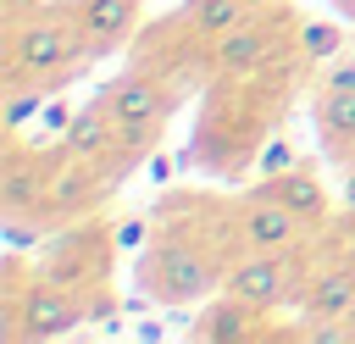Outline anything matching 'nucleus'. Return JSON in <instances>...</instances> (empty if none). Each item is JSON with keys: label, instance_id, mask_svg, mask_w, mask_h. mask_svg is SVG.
Segmentation results:
<instances>
[{"label": "nucleus", "instance_id": "1", "mask_svg": "<svg viewBox=\"0 0 355 344\" xmlns=\"http://www.w3.org/2000/svg\"><path fill=\"white\" fill-rule=\"evenodd\" d=\"M239 255H244L239 205L211 194H166L139 261V283L155 305H194L227 283V266Z\"/></svg>", "mask_w": 355, "mask_h": 344}, {"label": "nucleus", "instance_id": "2", "mask_svg": "<svg viewBox=\"0 0 355 344\" xmlns=\"http://www.w3.org/2000/svg\"><path fill=\"white\" fill-rule=\"evenodd\" d=\"M300 67H311V61L294 50L277 67H261V72H244V78H211L205 105H200V128H194V161L216 178L250 172L261 144L272 139L283 105H288Z\"/></svg>", "mask_w": 355, "mask_h": 344}, {"label": "nucleus", "instance_id": "3", "mask_svg": "<svg viewBox=\"0 0 355 344\" xmlns=\"http://www.w3.org/2000/svg\"><path fill=\"white\" fill-rule=\"evenodd\" d=\"M89 61L67 0H0V83H39L55 94Z\"/></svg>", "mask_w": 355, "mask_h": 344}, {"label": "nucleus", "instance_id": "4", "mask_svg": "<svg viewBox=\"0 0 355 344\" xmlns=\"http://www.w3.org/2000/svg\"><path fill=\"white\" fill-rule=\"evenodd\" d=\"M116 233H111V222H100V211L94 216H78V222H61V233L44 244V255H39V272L44 277H55V283H67L83 305H89V316H111L116 311V294H111V266H116Z\"/></svg>", "mask_w": 355, "mask_h": 344}, {"label": "nucleus", "instance_id": "5", "mask_svg": "<svg viewBox=\"0 0 355 344\" xmlns=\"http://www.w3.org/2000/svg\"><path fill=\"white\" fill-rule=\"evenodd\" d=\"M100 100L111 105V117H116V128H122V161H128V166H139L144 155H155V139H161L166 117L178 111L183 89H178V83H166L161 72H150V67L128 61V72H122V78H111V83L100 89Z\"/></svg>", "mask_w": 355, "mask_h": 344}, {"label": "nucleus", "instance_id": "6", "mask_svg": "<svg viewBox=\"0 0 355 344\" xmlns=\"http://www.w3.org/2000/svg\"><path fill=\"white\" fill-rule=\"evenodd\" d=\"M67 144H44V139H28V133H6L0 144V211L11 222H44V194H50V178L61 166Z\"/></svg>", "mask_w": 355, "mask_h": 344}, {"label": "nucleus", "instance_id": "7", "mask_svg": "<svg viewBox=\"0 0 355 344\" xmlns=\"http://www.w3.org/2000/svg\"><path fill=\"white\" fill-rule=\"evenodd\" d=\"M305 283H311V255L305 250H244L233 266H227V294L261 305V311H283L305 300Z\"/></svg>", "mask_w": 355, "mask_h": 344}, {"label": "nucleus", "instance_id": "8", "mask_svg": "<svg viewBox=\"0 0 355 344\" xmlns=\"http://www.w3.org/2000/svg\"><path fill=\"white\" fill-rule=\"evenodd\" d=\"M311 255V244H305ZM355 305V244L338 250H316L311 255V283L300 300V327H322V322H344Z\"/></svg>", "mask_w": 355, "mask_h": 344}, {"label": "nucleus", "instance_id": "9", "mask_svg": "<svg viewBox=\"0 0 355 344\" xmlns=\"http://www.w3.org/2000/svg\"><path fill=\"white\" fill-rule=\"evenodd\" d=\"M116 189V172L100 166V161H83V155H61L55 178H50V194H44V222H78V216H94Z\"/></svg>", "mask_w": 355, "mask_h": 344}, {"label": "nucleus", "instance_id": "10", "mask_svg": "<svg viewBox=\"0 0 355 344\" xmlns=\"http://www.w3.org/2000/svg\"><path fill=\"white\" fill-rule=\"evenodd\" d=\"M311 111H316V128H322V150L333 161H355V61H333L327 78L311 89Z\"/></svg>", "mask_w": 355, "mask_h": 344}, {"label": "nucleus", "instance_id": "11", "mask_svg": "<svg viewBox=\"0 0 355 344\" xmlns=\"http://www.w3.org/2000/svg\"><path fill=\"white\" fill-rule=\"evenodd\" d=\"M239 205V233H244V250H305L316 239V227H305L277 194H266L261 183L250 194L233 200Z\"/></svg>", "mask_w": 355, "mask_h": 344}, {"label": "nucleus", "instance_id": "12", "mask_svg": "<svg viewBox=\"0 0 355 344\" xmlns=\"http://www.w3.org/2000/svg\"><path fill=\"white\" fill-rule=\"evenodd\" d=\"M67 11H72V22H78L94 61L111 55L116 44H128L144 28V0H67Z\"/></svg>", "mask_w": 355, "mask_h": 344}, {"label": "nucleus", "instance_id": "13", "mask_svg": "<svg viewBox=\"0 0 355 344\" xmlns=\"http://www.w3.org/2000/svg\"><path fill=\"white\" fill-rule=\"evenodd\" d=\"M272 311H261V305H250V300H239V294H216V300H205V311L194 316V338H205V344H250V338H272V322H266Z\"/></svg>", "mask_w": 355, "mask_h": 344}, {"label": "nucleus", "instance_id": "14", "mask_svg": "<svg viewBox=\"0 0 355 344\" xmlns=\"http://www.w3.org/2000/svg\"><path fill=\"white\" fill-rule=\"evenodd\" d=\"M72 155H83V161H100V166H111L116 178L128 172V161H122V128H116V117H111V105L105 100H89V105H78V117H72V128H67V139H61Z\"/></svg>", "mask_w": 355, "mask_h": 344}, {"label": "nucleus", "instance_id": "15", "mask_svg": "<svg viewBox=\"0 0 355 344\" xmlns=\"http://www.w3.org/2000/svg\"><path fill=\"white\" fill-rule=\"evenodd\" d=\"M261 189H266V194H277V200H283V205H288V211H294L305 227H316V233H322V227H327V216H333L327 183L316 178V166H311V161H294L288 172L261 178Z\"/></svg>", "mask_w": 355, "mask_h": 344}, {"label": "nucleus", "instance_id": "16", "mask_svg": "<svg viewBox=\"0 0 355 344\" xmlns=\"http://www.w3.org/2000/svg\"><path fill=\"white\" fill-rule=\"evenodd\" d=\"M250 11H255L250 0H183V6H178V22H183L189 33H200L205 44H216V39L233 33Z\"/></svg>", "mask_w": 355, "mask_h": 344}, {"label": "nucleus", "instance_id": "17", "mask_svg": "<svg viewBox=\"0 0 355 344\" xmlns=\"http://www.w3.org/2000/svg\"><path fill=\"white\" fill-rule=\"evenodd\" d=\"M0 94H6V133H28V122H39L50 100V89L39 83H0Z\"/></svg>", "mask_w": 355, "mask_h": 344}, {"label": "nucleus", "instance_id": "18", "mask_svg": "<svg viewBox=\"0 0 355 344\" xmlns=\"http://www.w3.org/2000/svg\"><path fill=\"white\" fill-rule=\"evenodd\" d=\"M300 55L316 67V61H338V50H344V17L338 22H300Z\"/></svg>", "mask_w": 355, "mask_h": 344}, {"label": "nucleus", "instance_id": "19", "mask_svg": "<svg viewBox=\"0 0 355 344\" xmlns=\"http://www.w3.org/2000/svg\"><path fill=\"white\" fill-rule=\"evenodd\" d=\"M300 155H294V144L283 139V133H272L266 144H261V155H255V178H277V172H288Z\"/></svg>", "mask_w": 355, "mask_h": 344}, {"label": "nucleus", "instance_id": "20", "mask_svg": "<svg viewBox=\"0 0 355 344\" xmlns=\"http://www.w3.org/2000/svg\"><path fill=\"white\" fill-rule=\"evenodd\" d=\"M111 233H116V250L128 255V250H144V244H150L155 222H144V216H122V222H111Z\"/></svg>", "mask_w": 355, "mask_h": 344}, {"label": "nucleus", "instance_id": "21", "mask_svg": "<svg viewBox=\"0 0 355 344\" xmlns=\"http://www.w3.org/2000/svg\"><path fill=\"white\" fill-rule=\"evenodd\" d=\"M344 211H349V216H355V161H349V166H344Z\"/></svg>", "mask_w": 355, "mask_h": 344}, {"label": "nucleus", "instance_id": "22", "mask_svg": "<svg viewBox=\"0 0 355 344\" xmlns=\"http://www.w3.org/2000/svg\"><path fill=\"white\" fill-rule=\"evenodd\" d=\"M150 178H155V183H166V178H172V161H166V155H155V161H150Z\"/></svg>", "mask_w": 355, "mask_h": 344}, {"label": "nucleus", "instance_id": "23", "mask_svg": "<svg viewBox=\"0 0 355 344\" xmlns=\"http://www.w3.org/2000/svg\"><path fill=\"white\" fill-rule=\"evenodd\" d=\"M327 6H333V11L344 17V22H355V0H327Z\"/></svg>", "mask_w": 355, "mask_h": 344}, {"label": "nucleus", "instance_id": "24", "mask_svg": "<svg viewBox=\"0 0 355 344\" xmlns=\"http://www.w3.org/2000/svg\"><path fill=\"white\" fill-rule=\"evenodd\" d=\"M344 327H349V338H355V305H349V316H344Z\"/></svg>", "mask_w": 355, "mask_h": 344}, {"label": "nucleus", "instance_id": "25", "mask_svg": "<svg viewBox=\"0 0 355 344\" xmlns=\"http://www.w3.org/2000/svg\"><path fill=\"white\" fill-rule=\"evenodd\" d=\"M250 6H255V11H261V6H272V0H250Z\"/></svg>", "mask_w": 355, "mask_h": 344}]
</instances>
